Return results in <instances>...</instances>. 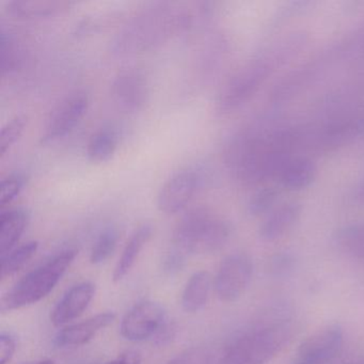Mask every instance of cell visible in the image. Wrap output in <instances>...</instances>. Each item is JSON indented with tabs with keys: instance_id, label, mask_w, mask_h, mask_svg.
<instances>
[{
	"instance_id": "cell-9",
	"label": "cell",
	"mask_w": 364,
	"mask_h": 364,
	"mask_svg": "<svg viewBox=\"0 0 364 364\" xmlns=\"http://www.w3.org/2000/svg\"><path fill=\"white\" fill-rule=\"evenodd\" d=\"M88 97L82 92L74 93L63 100L46 121L42 144H54L69 135L84 118L88 109Z\"/></svg>"
},
{
	"instance_id": "cell-28",
	"label": "cell",
	"mask_w": 364,
	"mask_h": 364,
	"mask_svg": "<svg viewBox=\"0 0 364 364\" xmlns=\"http://www.w3.org/2000/svg\"><path fill=\"white\" fill-rule=\"evenodd\" d=\"M27 178L24 174H10L1 181L0 185V205L5 208L16 199L26 186Z\"/></svg>"
},
{
	"instance_id": "cell-11",
	"label": "cell",
	"mask_w": 364,
	"mask_h": 364,
	"mask_svg": "<svg viewBox=\"0 0 364 364\" xmlns=\"http://www.w3.org/2000/svg\"><path fill=\"white\" fill-rule=\"evenodd\" d=\"M112 93L121 109L127 112H139L148 102V80L139 70H122L112 82Z\"/></svg>"
},
{
	"instance_id": "cell-20",
	"label": "cell",
	"mask_w": 364,
	"mask_h": 364,
	"mask_svg": "<svg viewBox=\"0 0 364 364\" xmlns=\"http://www.w3.org/2000/svg\"><path fill=\"white\" fill-rule=\"evenodd\" d=\"M212 277L208 272L193 274L186 283L182 295V306L188 313L201 310L210 295Z\"/></svg>"
},
{
	"instance_id": "cell-2",
	"label": "cell",
	"mask_w": 364,
	"mask_h": 364,
	"mask_svg": "<svg viewBox=\"0 0 364 364\" xmlns=\"http://www.w3.org/2000/svg\"><path fill=\"white\" fill-rule=\"evenodd\" d=\"M304 44L299 36L289 37L236 72L223 85L217 95L215 104L217 114L221 116L230 114L246 103L259 90L268 76L294 57L298 50H301Z\"/></svg>"
},
{
	"instance_id": "cell-35",
	"label": "cell",
	"mask_w": 364,
	"mask_h": 364,
	"mask_svg": "<svg viewBox=\"0 0 364 364\" xmlns=\"http://www.w3.org/2000/svg\"><path fill=\"white\" fill-rule=\"evenodd\" d=\"M29 364H54V361H52V360H42V361H38L35 362V363Z\"/></svg>"
},
{
	"instance_id": "cell-30",
	"label": "cell",
	"mask_w": 364,
	"mask_h": 364,
	"mask_svg": "<svg viewBox=\"0 0 364 364\" xmlns=\"http://www.w3.org/2000/svg\"><path fill=\"white\" fill-rule=\"evenodd\" d=\"M295 257L289 252L279 253L270 262V272L277 277L287 276L295 268Z\"/></svg>"
},
{
	"instance_id": "cell-29",
	"label": "cell",
	"mask_w": 364,
	"mask_h": 364,
	"mask_svg": "<svg viewBox=\"0 0 364 364\" xmlns=\"http://www.w3.org/2000/svg\"><path fill=\"white\" fill-rule=\"evenodd\" d=\"M168 364H210V353L203 347H191L176 355Z\"/></svg>"
},
{
	"instance_id": "cell-1",
	"label": "cell",
	"mask_w": 364,
	"mask_h": 364,
	"mask_svg": "<svg viewBox=\"0 0 364 364\" xmlns=\"http://www.w3.org/2000/svg\"><path fill=\"white\" fill-rule=\"evenodd\" d=\"M191 16L168 3H156L129 21L119 33L112 50L119 56L139 54L186 31Z\"/></svg>"
},
{
	"instance_id": "cell-27",
	"label": "cell",
	"mask_w": 364,
	"mask_h": 364,
	"mask_svg": "<svg viewBox=\"0 0 364 364\" xmlns=\"http://www.w3.org/2000/svg\"><path fill=\"white\" fill-rule=\"evenodd\" d=\"M279 193L274 188H263L255 193L247 204V210L253 217L267 214L278 200Z\"/></svg>"
},
{
	"instance_id": "cell-18",
	"label": "cell",
	"mask_w": 364,
	"mask_h": 364,
	"mask_svg": "<svg viewBox=\"0 0 364 364\" xmlns=\"http://www.w3.org/2000/svg\"><path fill=\"white\" fill-rule=\"evenodd\" d=\"M316 176V166L309 159H291L279 174L281 185L289 191L306 188Z\"/></svg>"
},
{
	"instance_id": "cell-34",
	"label": "cell",
	"mask_w": 364,
	"mask_h": 364,
	"mask_svg": "<svg viewBox=\"0 0 364 364\" xmlns=\"http://www.w3.org/2000/svg\"><path fill=\"white\" fill-rule=\"evenodd\" d=\"M351 200L355 203L364 205V180H362L357 186L353 188V193H351Z\"/></svg>"
},
{
	"instance_id": "cell-21",
	"label": "cell",
	"mask_w": 364,
	"mask_h": 364,
	"mask_svg": "<svg viewBox=\"0 0 364 364\" xmlns=\"http://www.w3.org/2000/svg\"><path fill=\"white\" fill-rule=\"evenodd\" d=\"M333 242L349 257L364 259V221L340 228L334 233Z\"/></svg>"
},
{
	"instance_id": "cell-23",
	"label": "cell",
	"mask_w": 364,
	"mask_h": 364,
	"mask_svg": "<svg viewBox=\"0 0 364 364\" xmlns=\"http://www.w3.org/2000/svg\"><path fill=\"white\" fill-rule=\"evenodd\" d=\"M119 137L114 129H104L91 137L87 146V156L92 163H106L114 157Z\"/></svg>"
},
{
	"instance_id": "cell-13",
	"label": "cell",
	"mask_w": 364,
	"mask_h": 364,
	"mask_svg": "<svg viewBox=\"0 0 364 364\" xmlns=\"http://www.w3.org/2000/svg\"><path fill=\"white\" fill-rule=\"evenodd\" d=\"M95 294V287L90 282L80 283L70 289L50 314L55 326L65 325L84 313Z\"/></svg>"
},
{
	"instance_id": "cell-15",
	"label": "cell",
	"mask_w": 364,
	"mask_h": 364,
	"mask_svg": "<svg viewBox=\"0 0 364 364\" xmlns=\"http://www.w3.org/2000/svg\"><path fill=\"white\" fill-rule=\"evenodd\" d=\"M301 204L287 202L268 214L259 228V236L265 242H274L293 228L301 215Z\"/></svg>"
},
{
	"instance_id": "cell-10",
	"label": "cell",
	"mask_w": 364,
	"mask_h": 364,
	"mask_svg": "<svg viewBox=\"0 0 364 364\" xmlns=\"http://www.w3.org/2000/svg\"><path fill=\"white\" fill-rule=\"evenodd\" d=\"M344 332L340 325L321 328L298 347L291 364H326L342 348Z\"/></svg>"
},
{
	"instance_id": "cell-6",
	"label": "cell",
	"mask_w": 364,
	"mask_h": 364,
	"mask_svg": "<svg viewBox=\"0 0 364 364\" xmlns=\"http://www.w3.org/2000/svg\"><path fill=\"white\" fill-rule=\"evenodd\" d=\"M204 174L198 168H187L171 176L159 191L157 208L168 215L184 210L203 186Z\"/></svg>"
},
{
	"instance_id": "cell-14",
	"label": "cell",
	"mask_w": 364,
	"mask_h": 364,
	"mask_svg": "<svg viewBox=\"0 0 364 364\" xmlns=\"http://www.w3.org/2000/svg\"><path fill=\"white\" fill-rule=\"evenodd\" d=\"M114 317L116 315L114 313H101L82 323L63 328L55 336V346L65 348L86 344L101 330L109 326L114 321Z\"/></svg>"
},
{
	"instance_id": "cell-5",
	"label": "cell",
	"mask_w": 364,
	"mask_h": 364,
	"mask_svg": "<svg viewBox=\"0 0 364 364\" xmlns=\"http://www.w3.org/2000/svg\"><path fill=\"white\" fill-rule=\"evenodd\" d=\"M291 336L289 321H278L251 330L230 345L221 364H265L283 348Z\"/></svg>"
},
{
	"instance_id": "cell-4",
	"label": "cell",
	"mask_w": 364,
	"mask_h": 364,
	"mask_svg": "<svg viewBox=\"0 0 364 364\" xmlns=\"http://www.w3.org/2000/svg\"><path fill=\"white\" fill-rule=\"evenodd\" d=\"M77 255L75 249L63 251L23 277L0 301V310H16L43 299L58 284Z\"/></svg>"
},
{
	"instance_id": "cell-17",
	"label": "cell",
	"mask_w": 364,
	"mask_h": 364,
	"mask_svg": "<svg viewBox=\"0 0 364 364\" xmlns=\"http://www.w3.org/2000/svg\"><path fill=\"white\" fill-rule=\"evenodd\" d=\"M67 6L55 0H12L6 6V11L18 20H39L56 16Z\"/></svg>"
},
{
	"instance_id": "cell-8",
	"label": "cell",
	"mask_w": 364,
	"mask_h": 364,
	"mask_svg": "<svg viewBox=\"0 0 364 364\" xmlns=\"http://www.w3.org/2000/svg\"><path fill=\"white\" fill-rule=\"evenodd\" d=\"M252 272V262L248 255L234 253L225 257L215 279V289L219 299L233 302L242 297L250 283Z\"/></svg>"
},
{
	"instance_id": "cell-33",
	"label": "cell",
	"mask_w": 364,
	"mask_h": 364,
	"mask_svg": "<svg viewBox=\"0 0 364 364\" xmlns=\"http://www.w3.org/2000/svg\"><path fill=\"white\" fill-rule=\"evenodd\" d=\"M107 364H141V360H140V355L137 353L129 351V353H123L117 359L108 362Z\"/></svg>"
},
{
	"instance_id": "cell-16",
	"label": "cell",
	"mask_w": 364,
	"mask_h": 364,
	"mask_svg": "<svg viewBox=\"0 0 364 364\" xmlns=\"http://www.w3.org/2000/svg\"><path fill=\"white\" fill-rule=\"evenodd\" d=\"M29 214L24 208H14L0 215V255L11 252L28 225Z\"/></svg>"
},
{
	"instance_id": "cell-3",
	"label": "cell",
	"mask_w": 364,
	"mask_h": 364,
	"mask_svg": "<svg viewBox=\"0 0 364 364\" xmlns=\"http://www.w3.org/2000/svg\"><path fill=\"white\" fill-rule=\"evenodd\" d=\"M230 223L208 208L187 213L176 225L173 248L184 255H204L220 250L231 237Z\"/></svg>"
},
{
	"instance_id": "cell-31",
	"label": "cell",
	"mask_w": 364,
	"mask_h": 364,
	"mask_svg": "<svg viewBox=\"0 0 364 364\" xmlns=\"http://www.w3.org/2000/svg\"><path fill=\"white\" fill-rule=\"evenodd\" d=\"M185 259H186V255H183V253H181L180 251L176 250V249H172V250L168 253L165 259V263H164V267H165L166 272H169V274L178 272V270L182 269L183 266H184Z\"/></svg>"
},
{
	"instance_id": "cell-25",
	"label": "cell",
	"mask_w": 364,
	"mask_h": 364,
	"mask_svg": "<svg viewBox=\"0 0 364 364\" xmlns=\"http://www.w3.org/2000/svg\"><path fill=\"white\" fill-rule=\"evenodd\" d=\"M119 237L120 234L116 227L105 228L97 236L93 245L90 255L91 263L97 265L105 262L116 250Z\"/></svg>"
},
{
	"instance_id": "cell-32",
	"label": "cell",
	"mask_w": 364,
	"mask_h": 364,
	"mask_svg": "<svg viewBox=\"0 0 364 364\" xmlns=\"http://www.w3.org/2000/svg\"><path fill=\"white\" fill-rule=\"evenodd\" d=\"M16 341L7 334L0 336V364H6L16 353Z\"/></svg>"
},
{
	"instance_id": "cell-24",
	"label": "cell",
	"mask_w": 364,
	"mask_h": 364,
	"mask_svg": "<svg viewBox=\"0 0 364 364\" xmlns=\"http://www.w3.org/2000/svg\"><path fill=\"white\" fill-rule=\"evenodd\" d=\"M38 247L39 244L37 242H26L1 257V278L12 276L18 272L35 255Z\"/></svg>"
},
{
	"instance_id": "cell-12",
	"label": "cell",
	"mask_w": 364,
	"mask_h": 364,
	"mask_svg": "<svg viewBox=\"0 0 364 364\" xmlns=\"http://www.w3.org/2000/svg\"><path fill=\"white\" fill-rule=\"evenodd\" d=\"M362 135H364V116L330 123L309 137H311V148L313 150L328 152L349 144Z\"/></svg>"
},
{
	"instance_id": "cell-26",
	"label": "cell",
	"mask_w": 364,
	"mask_h": 364,
	"mask_svg": "<svg viewBox=\"0 0 364 364\" xmlns=\"http://www.w3.org/2000/svg\"><path fill=\"white\" fill-rule=\"evenodd\" d=\"M26 124V117L18 116L4 125L0 133V156H5L6 153L18 142Z\"/></svg>"
},
{
	"instance_id": "cell-19",
	"label": "cell",
	"mask_w": 364,
	"mask_h": 364,
	"mask_svg": "<svg viewBox=\"0 0 364 364\" xmlns=\"http://www.w3.org/2000/svg\"><path fill=\"white\" fill-rule=\"evenodd\" d=\"M151 235H152V227L150 225H141L134 232L114 268V281L118 282L129 274V270L135 265L142 249L150 240Z\"/></svg>"
},
{
	"instance_id": "cell-7",
	"label": "cell",
	"mask_w": 364,
	"mask_h": 364,
	"mask_svg": "<svg viewBox=\"0 0 364 364\" xmlns=\"http://www.w3.org/2000/svg\"><path fill=\"white\" fill-rule=\"evenodd\" d=\"M167 329L166 312L161 304L153 301L140 302L127 313L121 323L123 338L133 342L159 336Z\"/></svg>"
},
{
	"instance_id": "cell-22",
	"label": "cell",
	"mask_w": 364,
	"mask_h": 364,
	"mask_svg": "<svg viewBox=\"0 0 364 364\" xmlns=\"http://www.w3.org/2000/svg\"><path fill=\"white\" fill-rule=\"evenodd\" d=\"M25 50L14 33L1 29L0 38V68L1 73L10 74L18 71L24 63Z\"/></svg>"
},
{
	"instance_id": "cell-36",
	"label": "cell",
	"mask_w": 364,
	"mask_h": 364,
	"mask_svg": "<svg viewBox=\"0 0 364 364\" xmlns=\"http://www.w3.org/2000/svg\"><path fill=\"white\" fill-rule=\"evenodd\" d=\"M350 364H364V359L358 360V361L353 362V363Z\"/></svg>"
}]
</instances>
